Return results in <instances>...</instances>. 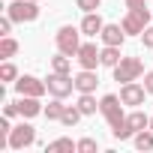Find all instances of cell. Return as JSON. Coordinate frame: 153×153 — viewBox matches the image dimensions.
Returning <instances> with one entry per match:
<instances>
[{"label": "cell", "mask_w": 153, "mask_h": 153, "mask_svg": "<svg viewBox=\"0 0 153 153\" xmlns=\"http://www.w3.org/2000/svg\"><path fill=\"white\" fill-rule=\"evenodd\" d=\"M81 117H84V114H81V108H78V105H66V108H63V117H60V123H63V126H75Z\"/></svg>", "instance_id": "ffe728a7"}, {"label": "cell", "mask_w": 153, "mask_h": 153, "mask_svg": "<svg viewBox=\"0 0 153 153\" xmlns=\"http://www.w3.org/2000/svg\"><path fill=\"white\" fill-rule=\"evenodd\" d=\"M36 3H39V0H36Z\"/></svg>", "instance_id": "1f68e13d"}, {"label": "cell", "mask_w": 153, "mask_h": 153, "mask_svg": "<svg viewBox=\"0 0 153 153\" xmlns=\"http://www.w3.org/2000/svg\"><path fill=\"white\" fill-rule=\"evenodd\" d=\"M15 90L18 96H45L48 93V84L42 78H36V75H18V81H15Z\"/></svg>", "instance_id": "ba28073f"}, {"label": "cell", "mask_w": 153, "mask_h": 153, "mask_svg": "<svg viewBox=\"0 0 153 153\" xmlns=\"http://www.w3.org/2000/svg\"><path fill=\"white\" fill-rule=\"evenodd\" d=\"M153 21V12L147 9V6H141V9H129L126 12V18L120 21L123 24V30H126V36H141L144 33V27Z\"/></svg>", "instance_id": "277c9868"}, {"label": "cell", "mask_w": 153, "mask_h": 153, "mask_svg": "<svg viewBox=\"0 0 153 153\" xmlns=\"http://www.w3.org/2000/svg\"><path fill=\"white\" fill-rule=\"evenodd\" d=\"M45 84H48V93H51V96L66 99V96L75 90V75H69V72H51Z\"/></svg>", "instance_id": "8992f818"}, {"label": "cell", "mask_w": 153, "mask_h": 153, "mask_svg": "<svg viewBox=\"0 0 153 153\" xmlns=\"http://www.w3.org/2000/svg\"><path fill=\"white\" fill-rule=\"evenodd\" d=\"M150 12H153V9H150Z\"/></svg>", "instance_id": "d6a6232c"}, {"label": "cell", "mask_w": 153, "mask_h": 153, "mask_svg": "<svg viewBox=\"0 0 153 153\" xmlns=\"http://www.w3.org/2000/svg\"><path fill=\"white\" fill-rule=\"evenodd\" d=\"M81 108V114L84 117H90V114H96V108H99V102H96V96L93 93H78V102H75Z\"/></svg>", "instance_id": "2e32d148"}, {"label": "cell", "mask_w": 153, "mask_h": 153, "mask_svg": "<svg viewBox=\"0 0 153 153\" xmlns=\"http://www.w3.org/2000/svg\"><path fill=\"white\" fill-rule=\"evenodd\" d=\"M126 123L132 126V132H141V129L150 126V117H147L144 111H132V114H126Z\"/></svg>", "instance_id": "ac0fdd59"}, {"label": "cell", "mask_w": 153, "mask_h": 153, "mask_svg": "<svg viewBox=\"0 0 153 153\" xmlns=\"http://www.w3.org/2000/svg\"><path fill=\"white\" fill-rule=\"evenodd\" d=\"M99 111H102V117L108 120L111 129H117V126L126 120V114H123V99H120L117 93H105V96L99 99Z\"/></svg>", "instance_id": "6da1fadb"}, {"label": "cell", "mask_w": 153, "mask_h": 153, "mask_svg": "<svg viewBox=\"0 0 153 153\" xmlns=\"http://www.w3.org/2000/svg\"><path fill=\"white\" fill-rule=\"evenodd\" d=\"M15 54H18V42H15L12 36H3V39H0V57L9 60V57H15Z\"/></svg>", "instance_id": "603a6c76"}, {"label": "cell", "mask_w": 153, "mask_h": 153, "mask_svg": "<svg viewBox=\"0 0 153 153\" xmlns=\"http://www.w3.org/2000/svg\"><path fill=\"white\" fill-rule=\"evenodd\" d=\"M144 87L147 93H153V72H144Z\"/></svg>", "instance_id": "f1b7e54d"}, {"label": "cell", "mask_w": 153, "mask_h": 153, "mask_svg": "<svg viewBox=\"0 0 153 153\" xmlns=\"http://www.w3.org/2000/svg\"><path fill=\"white\" fill-rule=\"evenodd\" d=\"M75 60H78L81 69H96V66H102L99 51H96L93 42H81V48H78V54H75Z\"/></svg>", "instance_id": "30bf717a"}, {"label": "cell", "mask_w": 153, "mask_h": 153, "mask_svg": "<svg viewBox=\"0 0 153 153\" xmlns=\"http://www.w3.org/2000/svg\"><path fill=\"white\" fill-rule=\"evenodd\" d=\"M36 144V129L24 120V123H18V126H12V132H9V150H24V147H33Z\"/></svg>", "instance_id": "52a82bcc"}, {"label": "cell", "mask_w": 153, "mask_h": 153, "mask_svg": "<svg viewBox=\"0 0 153 153\" xmlns=\"http://www.w3.org/2000/svg\"><path fill=\"white\" fill-rule=\"evenodd\" d=\"M102 27H105V21L99 18V12H84V18H81V33L84 36H99Z\"/></svg>", "instance_id": "5bb4252c"}, {"label": "cell", "mask_w": 153, "mask_h": 153, "mask_svg": "<svg viewBox=\"0 0 153 153\" xmlns=\"http://www.w3.org/2000/svg\"><path fill=\"white\" fill-rule=\"evenodd\" d=\"M126 6L129 9H141V6H147V0H126Z\"/></svg>", "instance_id": "f546056e"}, {"label": "cell", "mask_w": 153, "mask_h": 153, "mask_svg": "<svg viewBox=\"0 0 153 153\" xmlns=\"http://www.w3.org/2000/svg\"><path fill=\"white\" fill-rule=\"evenodd\" d=\"M99 39H102V45H117V48H123L126 30H123V24H105L102 33H99Z\"/></svg>", "instance_id": "7c38bea8"}, {"label": "cell", "mask_w": 153, "mask_h": 153, "mask_svg": "<svg viewBox=\"0 0 153 153\" xmlns=\"http://www.w3.org/2000/svg\"><path fill=\"white\" fill-rule=\"evenodd\" d=\"M63 108H66V105H63V99H57V96H54V99L45 105V111H42V114H45L48 120H60V117H63Z\"/></svg>", "instance_id": "7402d4cb"}, {"label": "cell", "mask_w": 153, "mask_h": 153, "mask_svg": "<svg viewBox=\"0 0 153 153\" xmlns=\"http://www.w3.org/2000/svg\"><path fill=\"white\" fill-rule=\"evenodd\" d=\"M6 15L15 21V24H30L39 18V3L36 0H12L6 6Z\"/></svg>", "instance_id": "7a4b0ae2"}, {"label": "cell", "mask_w": 153, "mask_h": 153, "mask_svg": "<svg viewBox=\"0 0 153 153\" xmlns=\"http://www.w3.org/2000/svg\"><path fill=\"white\" fill-rule=\"evenodd\" d=\"M150 129H153V117H150Z\"/></svg>", "instance_id": "4dcf8cb0"}, {"label": "cell", "mask_w": 153, "mask_h": 153, "mask_svg": "<svg viewBox=\"0 0 153 153\" xmlns=\"http://www.w3.org/2000/svg\"><path fill=\"white\" fill-rule=\"evenodd\" d=\"M99 150V141L96 138H81L78 141V153H96Z\"/></svg>", "instance_id": "d4e9b609"}, {"label": "cell", "mask_w": 153, "mask_h": 153, "mask_svg": "<svg viewBox=\"0 0 153 153\" xmlns=\"http://www.w3.org/2000/svg\"><path fill=\"white\" fill-rule=\"evenodd\" d=\"M132 141H135V147H138V150H153V129L147 126V129L135 132V135H132Z\"/></svg>", "instance_id": "d6986e66"}, {"label": "cell", "mask_w": 153, "mask_h": 153, "mask_svg": "<svg viewBox=\"0 0 153 153\" xmlns=\"http://www.w3.org/2000/svg\"><path fill=\"white\" fill-rule=\"evenodd\" d=\"M15 108H18V117H24V120H30V117H36V114L45 111L42 102H39V96H18Z\"/></svg>", "instance_id": "8fae6325"}, {"label": "cell", "mask_w": 153, "mask_h": 153, "mask_svg": "<svg viewBox=\"0 0 153 153\" xmlns=\"http://www.w3.org/2000/svg\"><path fill=\"white\" fill-rule=\"evenodd\" d=\"M57 51H63V54H69V57H75L78 54V48H81V27H72V24H63L60 30H57Z\"/></svg>", "instance_id": "3957f363"}, {"label": "cell", "mask_w": 153, "mask_h": 153, "mask_svg": "<svg viewBox=\"0 0 153 153\" xmlns=\"http://www.w3.org/2000/svg\"><path fill=\"white\" fill-rule=\"evenodd\" d=\"M51 72H72V57L69 54H57V57H51Z\"/></svg>", "instance_id": "44dd1931"}, {"label": "cell", "mask_w": 153, "mask_h": 153, "mask_svg": "<svg viewBox=\"0 0 153 153\" xmlns=\"http://www.w3.org/2000/svg\"><path fill=\"white\" fill-rule=\"evenodd\" d=\"M99 3H102V0H75V6H78L81 12H96Z\"/></svg>", "instance_id": "484cf974"}, {"label": "cell", "mask_w": 153, "mask_h": 153, "mask_svg": "<svg viewBox=\"0 0 153 153\" xmlns=\"http://www.w3.org/2000/svg\"><path fill=\"white\" fill-rule=\"evenodd\" d=\"M144 96H147V87L138 84V81H126V84L120 87V99H123V105H129V108L144 105Z\"/></svg>", "instance_id": "9c48e42d"}, {"label": "cell", "mask_w": 153, "mask_h": 153, "mask_svg": "<svg viewBox=\"0 0 153 153\" xmlns=\"http://www.w3.org/2000/svg\"><path fill=\"white\" fill-rule=\"evenodd\" d=\"M0 81H12V84L18 81V69H15V63L6 60L3 66H0Z\"/></svg>", "instance_id": "cb8c5ba5"}, {"label": "cell", "mask_w": 153, "mask_h": 153, "mask_svg": "<svg viewBox=\"0 0 153 153\" xmlns=\"http://www.w3.org/2000/svg\"><path fill=\"white\" fill-rule=\"evenodd\" d=\"M111 72H114V81H120V84H126V81H138L141 75H144V63H141L138 57H123Z\"/></svg>", "instance_id": "5b68a950"}, {"label": "cell", "mask_w": 153, "mask_h": 153, "mask_svg": "<svg viewBox=\"0 0 153 153\" xmlns=\"http://www.w3.org/2000/svg\"><path fill=\"white\" fill-rule=\"evenodd\" d=\"M99 60H102V66H108V69H114L123 57H120V48L117 45H102V51H99Z\"/></svg>", "instance_id": "9a60e30c"}, {"label": "cell", "mask_w": 153, "mask_h": 153, "mask_svg": "<svg viewBox=\"0 0 153 153\" xmlns=\"http://www.w3.org/2000/svg\"><path fill=\"white\" fill-rule=\"evenodd\" d=\"M72 150H78V141L72 138H54L48 144V153H72Z\"/></svg>", "instance_id": "e0dca14e"}, {"label": "cell", "mask_w": 153, "mask_h": 153, "mask_svg": "<svg viewBox=\"0 0 153 153\" xmlns=\"http://www.w3.org/2000/svg\"><path fill=\"white\" fill-rule=\"evenodd\" d=\"M12 24H15V21H12L9 15H3V18H0V36H9V30H12Z\"/></svg>", "instance_id": "83f0119b"}, {"label": "cell", "mask_w": 153, "mask_h": 153, "mask_svg": "<svg viewBox=\"0 0 153 153\" xmlns=\"http://www.w3.org/2000/svg\"><path fill=\"white\" fill-rule=\"evenodd\" d=\"M96 84H99L96 69H81L78 75H75V90H78V93H93Z\"/></svg>", "instance_id": "4fadbf2b"}, {"label": "cell", "mask_w": 153, "mask_h": 153, "mask_svg": "<svg viewBox=\"0 0 153 153\" xmlns=\"http://www.w3.org/2000/svg\"><path fill=\"white\" fill-rule=\"evenodd\" d=\"M141 42H144V48H153V24H147V27H144Z\"/></svg>", "instance_id": "4316f807"}]
</instances>
